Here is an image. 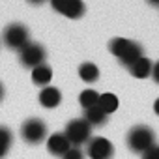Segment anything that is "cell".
Masks as SVG:
<instances>
[{
  "label": "cell",
  "instance_id": "cell-19",
  "mask_svg": "<svg viewBox=\"0 0 159 159\" xmlns=\"http://www.w3.org/2000/svg\"><path fill=\"white\" fill-rule=\"evenodd\" d=\"M140 159H159V146L155 144L153 148H150L146 153H142V157Z\"/></svg>",
  "mask_w": 159,
  "mask_h": 159
},
{
  "label": "cell",
  "instance_id": "cell-9",
  "mask_svg": "<svg viewBox=\"0 0 159 159\" xmlns=\"http://www.w3.org/2000/svg\"><path fill=\"white\" fill-rule=\"evenodd\" d=\"M71 148L67 137L64 133H52L47 137V150L51 155H56V157H62L67 150Z\"/></svg>",
  "mask_w": 159,
  "mask_h": 159
},
{
  "label": "cell",
  "instance_id": "cell-14",
  "mask_svg": "<svg viewBox=\"0 0 159 159\" xmlns=\"http://www.w3.org/2000/svg\"><path fill=\"white\" fill-rule=\"evenodd\" d=\"M79 77L84 83H96L99 79V67L94 62H84L79 66Z\"/></svg>",
  "mask_w": 159,
  "mask_h": 159
},
{
  "label": "cell",
  "instance_id": "cell-20",
  "mask_svg": "<svg viewBox=\"0 0 159 159\" xmlns=\"http://www.w3.org/2000/svg\"><path fill=\"white\" fill-rule=\"evenodd\" d=\"M152 79L159 84V62L157 64H153V69H152Z\"/></svg>",
  "mask_w": 159,
  "mask_h": 159
},
{
  "label": "cell",
  "instance_id": "cell-15",
  "mask_svg": "<svg viewBox=\"0 0 159 159\" xmlns=\"http://www.w3.org/2000/svg\"><path fill=\"white\" fill-rule=\"evenodd\" d=\"M99 96H101V94H98L96 90L86 88V90H83V92H81V96H79V103H81V107L86 111V109L96 107V105L99 103Z\"/></svg>",
  "mask_w": 159,
  "mask_h": 159
},
{
  "label": "cell",
  "instance_id": "cell-16",
  "mask_svg": "<svg viewBox=\"0 0 159 159\" xmlns=\"http://www.w3.org/2000/svg\"><path fill=\"white\" fill-rule=\"evenodd\" d=\"M107 114H112L116 109H118V98L112 94V92H105L99 96V103H98Z\"/></svg>",
  "mask_w": 159,
  "mask_h": 159
},
{
  "label": "cell",
  "instance_id": "cell-7",
  "mask_svg": "<svg viewBox=\"0 0 159 159\" xmlns=\"http://www.w3.org/2000/svg\"><path fill=\"white\" fill-rule=\"evenodd\" d=\"M86 153L90 159H112L114 157V146L105 137H94L86 144Z\"/></svg>",
  "mask_w": 159,
  "mask_h": 159
},
{
  "label": "cell",
  "instance_id": "cell-1",
  "mask_svg": "<svg viewBox=\"0 0 159 159\" xmlns=\"http://www.w3.org/2000/svg\"><path fill=\"white\" fill-rule=\"evenodd\" d=\"M109 51L120 60V64L124 67H129L133 62H137L140 56H144L142 54V47L137 41L127 39V38H114V39H111Z\"/></svg>",
  "mask_w": 159,
  "mask_h": 159
},
{
  "label": "cell",
  "instance_id": "cell-18",
  "mask_svg": "<svg viewBox=\"0 0 159 159\" xmlns=\"http://www.w3.org/2000/svg\"><path fill=\"white\" fill-rule=\"evenodd\" d=\"M60 159H84V153L81 152V148H73L71 146Z\"/></svg>",
  "mask_w": 159,
  "mask_h": 159
},
{
  "label": "cell",
  "instance_id": "cell-6",
  "mask_svg": "<svg viewBox=\"0 0 159 159\" xmlns=\"http://www.w3.org/2000/svg\"><path fill=\"white\" fill-rule=\"evenodd\" d=\"M45 58H47V51L41 43H34L30 41L28 45H25L21 51H19V60L25 67L28 69H34L41 64H45Z\"/></svg>",
  "mask_w": 159,
  "mask_h": 159
},
{
  "label": "cell",
  "instance_id": "cell-13",
  "mask_svg": "<svg viewBox=\"0 0 159 159\" xmlns=\"http://www.w3.org/2000/svg\"><path fill=\"white\" fill-rule=\"evenodd\" d=\"M51 79H52V69L47 64H41V66H38V67L32 69V83L36 86H41V88L49 86Z\"/></svg>",
  "mask_w": 159,
  "mask_h": 159
},
{
  "label": "cell",
  "instance_id": "cell-8",
  "mask_svg": "<svg viewBox=\"0 0 159 159\" xmlns=\"http://www.w3.org/2000/svg\"><path fill=\"white\" fill-rule=\"evenodd\" d=\"M54 11L66 15L67 19H81L86 11L83 0H51Z\"/></svg>",
  "mask_w": 159,
  "mask_h": 159
},
{
  "label": "cell",
  "instance_id": "cell-3",
  "mask_svg": "<svg viewBox=\"0 0 159 159\" xmlns=\"http://www.w3.org/2000/svg\"><path fill=\"white\" fill-rule=\"evenodd\" d=\"M64 135L67 137V140L73 148H81L83 144H88V140L92 139V125L84 118H75V120L67 122Z\"/></svg>",
  "mask_w": 159,
  "mask_h": 159
},
{
  "label": "cell",
  "instance_id": "cell-21",
  "mask_svg": "<svg viewBox=\"0 0 159 159\" xmlns=\"http://www.w3.org/2000/svg\"><path fill=\"white\" fill-rule=\"evenodd\" d=\"M153 112L159 116V98H157V99H155V103H153Z\"/></svg>",
  "mask_w": 159,
  "mask_h": 159
},
{
  "label": "cell",
  "instance_id": "cell-5",
  "mask_svg": "<svg viewBox=\"0 0 159 159\" xmlns=\"http://www.w3.org/2000/svg\"><path fill=\"white\" fill-rule=\"evenodd\" d=\"M47 133H49V127L43 120L39 118H28L23 125H21V137L26 144H41L45 139H47Z\"/></svg>",
  "mask_w": 159,
  "mask_h": 159
},
{
  "label": "cell",
  "instance_id": "cell-4",
  "mask_svg": "<svg viewBox=\"0 0 159 159\" xmlns=\"http://www.w3.org/2000/svg\"><path fill=\"white\" fill-rule=\"evenodd\" d=\"M2 41H4V45H6L8 49L19 52L25 45L30 43V30H28L25 25H21V23H11V25H8V26L4 28V32H2Z\"/></svg>",
  "mask_w": 159,
  "mask_h": 159
},
{
  "label": "cell",
  "instance_id": "cell-22",
  "mask_svg": "<svg viewBox=\"0 0 159 159\" xmlns=\"http://www.w3.org/2000/svg\"><path fill=\"white\" fill-rule=\"evenodd\" d=\"M26 2H30V4H34V6H39V4L45 2V0H26Z\"/></svg>",
  "mask_w": 159,
  "mask_h": 159
},
{
  "label": "cell",
  "instance_id": "cell-12",
  "mask_svg": "<svg viewBox=\"0 0 159 159\" xmlns=\"http://www.w3.org/2000/svg\"><path fill=\"white\" fill-rule=\"evenodd\" d=\"M83 118H84L92 127H101V125H105V124H107L109 114H107L99 105H96V107L86 109V111H84V114H83Z\"/></svg>",
  "mask_w": 159,
  "mask_h": 159
},
{
  "label": "cell",
  "instance_id": "cell-2",
  "mask_svg": "<svg viewBox=\"0 0 159 159\" xmlns=\"http://www.w3.org/2000/svg\"><path fill=\"white\" fill-rule=\"evenodd\" d=\"M127 148L135 153H146L150 148L155 146V133L152 131V127L148 125H135L129 129L127 137H125Z\"/></svg>",
  "mask_w": 159,
  "mask_h": 159
},
{
  "label": "cell",
  "instance_id": "cell-23",
  "mask_svg": "<svg viewBox=\"0 0 159 159\" xmlns=\"http://www.w3.org/2000/svg\"><path fill=\"white\" fill-rule=\"evenodd\" d=\"M4 94H6V90H4V84H2V83H0V101H2V99H4Z\"/></svg>",
  "mask_w": 159,
  "mask_h": 159
},
{
  "label": "cell",
  "instance_id": "cell-17",
  "mask_svg": "<svg viewBox=\"0 0 159 159\" xmlns=\"http://www.w3.org/2000/svg\"><path fill=\"white\" fill-rule=\"evenodd\" d=\"M11 142H13L11 131H10L6 125H0V159L6 157V153H8L10 148H11Z\"/></svg>",
  "mask_w": 159,
  "mask_h": 159
},
{
  "label": "cell",
  "instance_id": "cell-24",
  "mask_svg": "<svg viewBox=\"0 0 159 159\" xmlns=\"http://www.w3.org/2000/svg\"><path fill=\"white\" fill-rule=\"evenodd\" d=\"M146 2L152 4V6H157V8H159V0H146Z\"/></svg>",
  "mask_w": 159,
  "mask_h": 159
},
{
  "label": "cell",
  "instance_id": "cell-10",
  "mask_svg": "<svg viewBox=\"0 0 159 159\" xmlns=\"http://www.w3.org/2000/svg\"><path fill=\"white\" fill-rule=\"evenodd\" d=\"M62 103V92L56 86H43L39 92V105L43 109H56Z\"/></svg>",
  "mask_w": 159,
  "mask_h": 159
},
{
  "label": "cell",
  "instance_id": "cell-11",
  "mask_svg": "<svg viewBox=\"0 0 159 159\" xmlns=\"http://www.w3.org/2000/svg\"><path fill=\"white\" fill-rule=\"evenodd\" d=\"M127 69H129V73H131L135 79H146V77H150V75H152L153 64H152V60H150V58L140 56V58H139L137 62H133Z\"/></svg>",
  "mask_w": 159,
  "mask_h": 159
}]
</instances>
